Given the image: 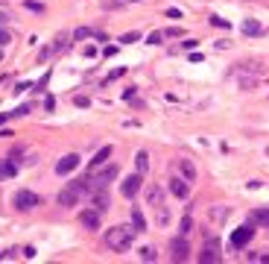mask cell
<instances>
[{
  "mask_svg": "<svg viewBox=\"0 0 269 264\" xmlns=\"http://www.w3.org/2000/svg\"><path fill=\"white\" fill-rule=\"evenodd\" d=\"M134 238H138V229L134 226H111L105 232V246L114 249V252H126L134 244Z\"/></svg>",
  "mask_w": 269,
  "mask_h": 264,
  "instance_id": "cell-1",
  "label": "cell"
},
{
  "mask_svg": "<svg viewBox=\"0 0 269 264\" xmlns=\"http://www.w3.org/2000/svg\"><path fill=\"white\" fill-rule=\"evenodd\" d=\"M12 206H15L18 211H33L41 206V197L35 191H15V197H12Z\"/></svg>",
  "mask_w": 269,
  "mask_h": 264,
  "instance_id": "cell-2",
  "label": "cell"
},
{
  "mask_svg": "<svg viewBox=\"0 0 269 264\" xmlns=\"http://www.w3.org/2000/svg\"><path fill=\"white\" fill-rule=\"evenodd\" d=\"M199 261L202 264H219L222 261V252H219L217 238H208V241H205V246H202V252H199Z\"/></svg>",
  "mask_w": 269,
  "mask_h": 264,
  "instance_id": "cell-3",
  "label": "cell"
},
{
  "mask_svg": "<svg viewBox=\"0 0 269 264\" xmlns=\"http://www.w3.org/2000/svg\"><path fill=\"white\" fill-rule=\"evenodd\" d=\"M252 238H254V220H249V223H243L240 229H234V235H231V246H234V249H243Z\"/></svg>",
  "mask_w": 269,
  "mask_h": 264,
  "instance_id": "cell-4",
  "label": "cell"
},
{
  "mask_svg": "<svg viewBox=\"0 0 269 264\" xmlns=\"http://www.w3.org/2000/svg\"><path fill=\"white\" fill-rule=\"evenodd\" d=\"M117 176V164H108V167H102L97 173H91V185H94V191H100V188H108V182Z\"/></svg>",
  "mask_w": 269,
  "mask_h": 264,
  "instance_id": "cell-5",
  "label": "cell"
},
{
  "mask_svg": "<svg viewBox=\"0 0 269 264\" xmlns=\"http://www.w3.org/2000/svg\"><path fill=\"white\" fill-rule=\"evenodd\" d=\"M170 258H173V261H187V258H190V246H187L185 235L170 241Z\"/></svg>",
  "mask_w": 269,
  "mask_h": 264,
  "instance_id": "cell-6",
  "label": "cell"
},
{
  "mask_svg": "<svg viewBox=\"0 0 269 264\" xmlns=\"http://www.w3.org/2000/svg\"><path fill=\"white\" fill-rule=\"evenodd\" d=\"M79 197H82V191H79V188H76V185L70 182L65 191H59L56 203H59V206H65V209H70V206H76V203H79Z\"/></svg>",
  "mask_w": 269,
  "mask_h": 264,
  "instance_id": "cell-7",
  "label": "cell"
},
{
  "mask_svg": "<svg viewBox=\"0 0 269 264\" xmlns=\"http://www.w3.org/2000/svg\"><path fill=\"white\" fill-rule=\"evenodd\" d=\"M141 182H144V173L126 176V179H123V185H120V194H123L126 200H132V197H138V191H141Z\"/></svg>",
  "mask_w": 269,
  "mask_h": 264,
  "instance_id": "cell-8",
  "label": "cell"
},
{
  "mask_svg": "<svg viewBox=\"0 0 269 264\" xmlns=\"http://www.w3.org/2000/svg\"><path fill=\"white\" fill-rule=\"evenodd\" d=\"M79 161H82V158L76 156V153H70V156H65V158H59V161H56V173H59V176L73 173V170L79 167Z\"/></svg>",
  "mask_w": 269,
  "mask_h": 264,
  "instance_id": "cell-9",
  "label": "cell"
},
{
  "mask_svg": "<svg viewBox=\"0 0 269 264\" xmlns=\"http://www.w3.org/2000/svg\"><path fill=\"white\" fill-rule=\"evenodd\" d=\"M91 203H94V209L100 211H108L111 209V197H108V188H100V191H94L91 194Z\"/></svg>",
  "mask_w": 269,
  "mask_h": 264,
  "instance_id": "cell-10",
  "label": "cell"
},
{
  "mask_svg": "<svg viewBox=\"0 0 269 264\" xmlns=\"http://www.w3.org/2000/svg\"><path fill=\"white\" fill-rule=\"evenodd\" d=\"M170 194H173V197H179V200H185L187 194H190L187 179H182V176H173V179H170Z\"/></svg>",
  "mask_w": 269,
  "mask_h": 264,
  "instance_id": "cell-11",
  "label": "cell"
},
{
  "mask_svg": "<svg viewBox=\"0 0 269 264\" xmlns=\"http://www.w3.org/2000/svg\"><path fill=\"white\" fill-rule=\"evenodd\" d=\"M82 226L85 229H100V211L97 209H85L82 211Z\"/></svg>",
  "mask_w": 269,
  "mask_h": 264,
  "instance_id": "cell-12",
  "label": "cell"
},
{
  "mask_svg": "<svg viewBox=\"0 0 269 264\" xmlns=\"http://www.w3.org/2000/svg\"><path fill=\"white\" fill-rule=\"evenodd\" d=\"M147 203H150L152 209H158V206H164V191H161L158 185H152L150 191H147Z\"/></svg>",
  "mask_w": 269,
  "mask_h": 264,
  "instance_id": "cell-13",
  "label": "cell"
},
{
  "mask_svg": "<svg viewBox=\"0 0 269 264\" xmlns=\"http://www.w3.org/2000/svg\"><path fill=\"white\" fill-rule=\"evenodd\" d=\"M111 153H114V150H111V147H102L100 153H97V156L91 158V167H102V164H105V161H108V158H111Z\"/></svg>",
  "mask_w": 269,
  "mask_h": 264,
  "instance_id": "cell-14",
  "label": "cell"
},
{
  "mask_svg": "<svg viewBox=\"0 0 269 264\" xmlns=\"http://www.w3.org/2000/svg\"><path fill=\"white\" fill-rule=\"evenodd\" d=\"M91 35H94V38H105V35L102 33H97V30H91V27H79V30H76V33H73V38H76V41H82V38H91Z\"/></svg>",
  "mask_w": 269,
  "mask_h": 264,
  "instance_id": "cell-15",
  "label": "cell"
},
{
  "mask_svg": "<svg viewBox=\"0 0 269 264\" xmlns=\"http://www.w3.org/2000/svg\"><path fill=\"white\" fill-rule=\"evenodd\" d=\"M179 167H182V173H185L187 182H193V179H196V167H193L187 158H179Z\"/></svg>",
  "mask_w": 269,
  "mask_h": 264,
  "instance_id": "cell-16",
  "label": "cell"
},
{
  "mask_svg": "<svg viewBox=\"0 0 269 264\" xmlns=\"http://www.w3.org/2000/svg\"><path fill=\"white\" fill-rule=\"evenodd\" d=\"M134 164H138V173H147V167H150V156H147V150H141V153L134 156Z\"/></svg>",
  "mask_w": 269,
  "mask_h": 264,
  "instance_id": "cell-17",
  "label": "cell"
},
{
  "mask_svg": "<svg viewBox=\"0 0 269 264\" xmlns=\"http://www.w3.org/2000/svg\"><path fill=\"white\" fill-rule=\"evenodd\" d=\"M132 226L138 229V232H147V220H144L141 209H132Z\"/></svg>",
  "mask_w": 269,
  "mask_h": 264,
  "instance_id": "cell-18",
  "label": "cell"
},
{
  "mask_svg": "<svg viewBox=\"0 0 269 264\" xmlns=\"http://www.w3.org/2000/svg\"><path fill=\"white\" fill-rule=\"evenodd\" d=\"M252 220L269 229V209H257V211H252Z\"/></svg>",
  "mask_w": 269,
  "mask_h": 264,
  "instance_id": "cell-19",
  "label": "cell"
},
{
  "mask_svg": "<svg viewBox=\"0 0 269 264\" xmlns=\"http://www.w3.org/2000/svg\"><path fill=\"white\" fill-rule=\"evenodd\" d=\"M243 33L246 35H260L263 33V27H260L257 21H243Z\"/></svg>",
  "mask_w": 269,
  "mask_h": 264,
  "instance_id": "cell-20",
  "label": "cell"
},
{
  "mask_svg": "<svg viewBox=\"0 0 269 264\" xmlns=\"http://www.w3.org/2000/svg\"><path fill=\"white\" fill-rule=\"evenodd\" d=\"M155 258H158V252H155L152 246H144V249H141V261H155Z\"/></svg>",
  "mask_w": 269,
  "mask_h": 264,
  "instance_id": "cell-21",
  "label": "cell"
},
{
  "mask_svg": "<svg viewBox=\"0 0 269 264\" xmlns=\"http://www.w3.org/2000/svg\"><path fill=\"white\" fill-rule=\"evenodd\" d=\"M170 223V211L167 206H158V226H167Z\"/></svg>",
  "mask_w": 269,
  "mask_h": 264,
  "instance_id": "cell-22",
  "label": "cell"
},
{
  "mask_svg": "<svg viewBox=\"0 0 269 264\" xmlns=\"http://www.w3.org/2000/svg\"><path fill=\"white\" fill-rule=\"evenodd\" d=\"M190 229H193V220H190V214H185V217H182V229H179V232H182V235H190Z\"/></svg>",
  "mask_w": 269,
  "mask_h": 264,
  "instance_id": "cell-23",
  "label": "cell"
},
{
  "mask_svg": "<svg viewBox=\"0 0 269 264\" xmlns=\"http://www.w3.org/2000/svg\"><path fill=\"white\" fill-rule=\"evenodd\" d=\"M249 261H263V264H269V252H249Z\"/></svg>",
  "mask_w": 269,
  "mask_h": 264,
  "instance_id": "cell-24",
  "label": "cell"
},
{
  "mask_svg": "<svg viewBox=\"0 0 269 264\" xmlns=\"http://www.w3.org/2000/svg\"><path fill=\"white\" fill-rule=\"evenodd\" d=\"M9 41H12V35H9V30H6V27L0 24V47H6Z\"/></svg>",
  "mask_w": 269,
  "mask_h": 264,
  "instance_id": "cell-25",
  "label": "cell"
},
{
  "mask_svg": "<svg viewBox=\"0 0 269 264\" xmlns=\"http://www.w3.org/2000/svg\"><path fill=\"white\" fill-rule=\"evenodd\" d=\"M67 47H70V41H67L65 35H59V38H56V44H53V50H67Z\"/></svg>",
  "mask_w": 269,
  "mask_h": 264,
  "instance_id": "cell-26",
  "label": "cell"
},
{
  "mask_svg": "<svg viewBox=\"0 0 269 264\" xmlns=\"http://www.w3.org/2000/svg\"><path fill=\"white\" fill-rule=\"evenodd\" d=\"M164 35L167 38H179V35H185V30L182 27H170V30H164Z\"/></svg>",
  "mask_w": 269,
  "mask_h": 264,
  "instance_id": "cell-27",
  "label": "cell"
},
{
  "mask_svg": "<svg viewBox=\"0 0 269 264\" xmlns=\"http://www.w3.org/2000/svg\"><path fill=\"white\" fill-rule=\"evenodd\" d=\"M211 217H214V220H225V217H228V209H211Z\"/></svg>",
  "mask_w": 269,
  "mask_h": 264,
  "instance_id": "cell-28",
  "label": "cell"
},
{
  "mask_svg": "<svg viewBox=\"0 0 269 264\" xmlns=\"http://www.w3.org/2000/svg\"><path fill=\"white\" fill-rule=\"evenodd\" d=\"M24 6H27V9H30V12H38V15H41V12H44V6H41V3H35V0H27V3H24Z\"/></svg>",
  "mask_w": 269,
  "mask_h": 264,
  "instance_id": "cell-29",
  "label": "cell"
},
{
  "mask_svg": "<svg viewBox=\"0 0 269 264\" xmlns=\"http://www.w3.org/2000/svg\"><path fill=\"white\" fill-rule=\"evenodd\" d=\"M138 38H141L138 33H126L123 38H120V41H123V44H132V41H138Z\"/></svg>",
  "mask_w": 269,
  "mask_h": 264,
  "instance_id": "cell-30",
  "label": "cell"
},
{
  "mask_svg": "<svg viewBox=\"0 0 269 264\" xmlns=\"http://www.w3.org/2000/svg\"><path fill=\"white\" fill-rule=\"evenodd\" d=\"M18 173V161H6V176H15Z\"/></svg>",
  "mask_w": 269,
  "mask_h": 264,
  "instance_id": "cell-31",
  "label": "cell"
},
{
  "mask_svg": "<svg viewBox=\"0 0 269 264\" xmlns=\"http://www.w3.org/2000/svg\"><path fill=\"white\" fill-rule=\"evenodd\" d=\"M161 38H164V33H150L147 41H150V44H161Z\"/></svg>",
  "mask_w": 269,
  "mask_h": 264,
  "instance_id": "cell-32",
  "label": "cell"
},
{
  "mask_svg": "<svg viewBox=\"0 0 269 264\" xmlns=\"http://www.w3.org/2000/svg\"><path fill=\"white\" fill-rule=\"evenodd\" d=\"M196 44H199V41H196V38H187V41H182V47H185V50H193V47H196Z\"/></svg>",
  "mask_w": 269,
  "mask_h": 264,
  "instance_id": "cell-33",
  "label": "cell"
},
{
  "mask_svg": "<svg viewBox=\"0 0 269 264\" xmlns=\"http://www.w3.org/2000/svg\"><path fill=\"white\" fill-rule=\"evenodd\" d=\"M211 24H214V27H225V30H228V21H222V18H217V15L211 18Z\"/></svg>",
  "mask_w": 269,
  "mask_h": 264,
  "instance_id": "cell-34",
  "label": "cell"
},
{
  "mask_svg": "<svg viewBox=\"0 0 269 264\" xmlns=\"http://www.w3.org/2000/svg\"><path fill=\"white\" fill-rule=\"evenodd\" d=\"M53 106H56V100H53V97H47V100H44V109H47V112H53Z\"/></svg>",
  "mask_w": 269,
  "mask_h": 264,
  "instance_id": "cell-35",
  "label": "cell"
},
{
  "mask_svg": "<svg viewBox=\"0 0 269 264\" xmlns=\"http://www.w3.org/2000/svg\"><path fill=\"white\" fill-rule=\"evenodd\" d=\"M6 21H9V15H6V9L0 6V24H6Z\"/></svg>",
  "mask_w": 269,
  "mask_h": 264,
  "instance_id": "cell-36",
  "label": "cell"
},
{
  "mask_svg": "<svg viewBox=\"0 0 269 264\" xmlns=\"http://www.w3.org/2000/svg\"><path fill=\"white\" fill-rule=\"evenodd\" d=\"M3 176H6V164H0V179H3Z\"/></svg>",
  "mask_w": 269,
  "mask_h": 264,
  "instance_id": "cell-37",
  "label": "cell"
},
{
  "mask_svg": "<svg viewBox=\"0 0 269 264\" xmlns=\"http://www.w3.org/2000/svg\"><path fill=\"white\" fill-rule=\"evenodd\" d=\"M0 59H3V47H0Z\"/></svg>",
  "mask_w": 269,
  "mask_h": 264,
  "instance_id": "cell-38",
  "label": "cell"
},
{
  "mask_svg": "<svg viewBox=\"0 0 269 264\" xmlns=\"http://www.w3.org/2000/svg\"><path fill=\"white\" fill-rule=\"evenodd\" d=\"M3 3H6V0H0V6H3Z\"/></svg>",
  "mask_w": 269,
  "mask_h": 264,
  "instance_id": "cell-39",
  "label": "cell"
},
{
  "mask_svg": "<svg viewBox=\"0 0 269 264\" xmlns=\"http://www.w3.org/2000/svg\"><path fill=\"white\" fill-rule=\"evenodd\" d=\"M132 3H138V0H132Z\"/></svg>",
  "mask_w": 269,
  "mask_h": 264,
  "instance_id": "cell-40",
  "label": "cell"
}]
</instances>
